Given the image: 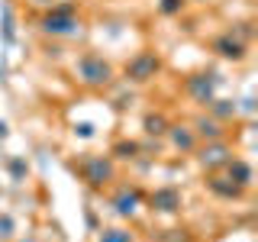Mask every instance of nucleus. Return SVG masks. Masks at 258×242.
<instances>
[{"mask_svg": "<svg viewBox=\"0 0 258 242\" xmlns=\"http://www.w3.org/2000/svg\"><path fill=\"white\" fill-rule=\"evenodd\" d=\"M75 75H78L81 84H87V87H103V84H110V78H113V65L107 58H100V55L87 52L75 62Z\"/></svg>", "mask_w": 258, "mask_h": 242, "instance_id": "f257e3e1", "label": "nucleus"}, {"mask_svg": "<svg viewBox=\"0 0 258 242\" xmlns=\"http://www.w3.org/2000/svg\"><path fill=\"white\" fill-rule=\"evenodd\" d=\"M78 171L91 188H103L113 181V161L110 155H84L78 161Z\"/></svg>", "mask_w": 258, "mask_h": 242, "instance_id": "f03ea898", "label": "nucleus"}, {"mask_svg": "<svg viewBox=\"0 0 258 242\" xmlns=\"http://www.w3.org/2000/svg\"><path fill=\"white\" fill-rule=\"evenodd\" d=\"M42 32H48V36H71V32H81V23L75 20L71 7H55L48 16H42Z\"/></svg>", "mask_w": 258, "mask_h": 242, "instance_id": "7ed1b4c3", "label": "nucleus"}, {"mask_svg": "<svg viewBox=\"0 0 258 242\" xmlns=\"http://www.w3.org/2000/svg\"><path fill=\"white\" fill-rule=\"evenodd\" d=\"M161 71V58L155 52H139L133 62L126 65V78L136 81V84H145V81H152Z\"/></svg>", "mask_w": 258, "mask_h": 242, "instance_id": "20e7f679", "label": "nucleus"}, {"mask_svg": "<svg viewBox=\"0 0 258 242\" xmlns=\"http://www.w3.org/2000/svg\"><path fill=\"white\" fill-rule=\"evenodd\" d=\"M200 165L204 168H210V171H216V168H226L232 161V149L226 145L223 139H216V142H207L204 149H200Z\"/></svg>", "mask_w": 258, "mask_h": 242, "instance_id": "39448f33", "label": "nucleus"}, {"mask_svg": "<svg viewBox=\"0 0 258 242\" xmlns=\"http://www.w3.org/2000/svg\"><path fill=\"white\" fill-rule=\"evenodd\" d=\"M184 91L197 103H210L213 100V91H216V75H190L184 81Z\"/></svg>", "mask_w": 258, "mask_h": 242, "instance_id": "423d86ee", "label": "nucleus"}, {"mask_svg": "<svg viewBox=\"0 0 258 242\" xmlns=\"http://www.w3.org/2000/svg\"><path fill=\"white\" fill-rule=\"evenodd\" d=\"M190 129H194L197 139H207V142H216V139H223V136H226L223 123H220V119H213V116H197Z\"/></svg>", "mask_w": 258, "mask_h": 242, "instance_id": "0eeeda50", "label": "nucleus"}, {"mask_svg": "<svg viewBox=\"0 0 258 242\" xmlns=\"http://www.w3.org/2000/svg\"><path fill=\"white\" fill-rule=\"evenodd\" d=\"M213 52L223 55V58H232V62H242L245 58V42H239V39H232L229 32L220 39H213Z\"/></svg>", "mask_w": 258, "mask_h": 242, "instance_id": "6e6552de", "label": "nucleus"}, {"mask_svg": "<svg viewBox=\"0 0 258 242\" xmlns=\"http://www.w3.org/2000/svg\"><path fill=\"white\" fill-rule=\"evenodd\" d=\"M152 210H161V213H174L177 207H181V194H177L174 188H158L155 194L149 197Z\"/></svg>", "mask_w": 258, "mask_h": 242, "instance_id": "1a4fd4ad", "label": "nucleus"}, {"mask_svg": "<svg viewBox=\"0 0 258 242\" xmlns=\"http://www.w3.org/2000/svg\"><path fill=\"white\" fill-rule=\"evenodd\" d=\"M165 136H171V145L174 149H181V152H194L197 149V136H194V129L190 126H168V133Z\"/></svg>", "mask_w": 258, "mask_h": 242, "instance_id": "9d476101", "label": "nucleus"}, {"mask_svg": "<svg viewBox=\"0 0 258 242\" xmlns=\"http://www.w3.org/2000/svg\"><path fill=\"white\" fill-rule=\"evenodd\" d=\"M136 204H139V191H136V188H123L116 197H113V207H116L119 216H133Z\"/></svg>", "mask_w": 258, "mask_h": 242, "instance_id": "9b49d317", "label": "nucleus"}, {"mask_svg": "<svg viewBox=\"0 0 258 242\" xmlns=\"http://www.w3.org/2000/svg\"><path fill=\"white\" fill-rule=\"evenodd\" d=\"M226 171H229V181H236L239 188H248V184H252V165H245V161L232 158L229 165H226Z\"/></svg>", "mask_w": 258, "mask_h": 242, "instance_id": "f8f14e48", "label": "nucleus"}, {"mask_svg": "<svg viewBox=\"0 0 258 242\" xmlns=\"http://www.w3.org/2000/svg\"><path fill=\"white\" fill-rule=\"evenodd\" d=\"M210 191L220 194V197H239L242 188L236 181H229V177H210Z\"/></svg>", "mask_w": 258, "mask_h": 242, "instance_id": "ddd939ff", "label": "nucleus"}, {"mask_svg": "<svg viewBox=\"0 0 258 242\" xmlns=\"http://www.w3.org/2000/svg\"><path fill=\"white\" fill-rule=\"evenodd\" d=\"M207 110H210V116L220 119V123L229 119V116H236V103H232V100H216V97H213V100L207 103Z\"/></svg>", "mask_w": 258, "mask_h": 242, "instance_id": "4468645a", "label": "nucleus"}, {"mask_svg": "<svg viewBox=\"0 0 258 242\" xmlns=\"http://www.w3.org/2000/svg\"><path fill=\"white\" fill-rule=\"evenodd\" d=\"M97 242H136V232L123 229V226H113V229H103Z\"/></svg>", "mask_w": 258, "mask_h": 242, "instance_id": "2eb2a0df", "label": "nucleus"}, {"mask_svg": "<svg viewBox=\"0 0 258 242\" xmlns=\"http://www.w3.org/2000/svg\"><path fill=\"white\" fill-rule=\"evenodd\" d=\"M168 126H171V123H168L161 113H155V116L145 119V133H149V136H165V133H168Z\"/></svg>", "mask_w": 258, "mask_h": 242, "instance_id": "dca6fc26", "label": "nucleus"}, {"mask_svg": "<svg viewBox=\"0 0 258 242\" xmlns=\"http://www.w3.org/2000/svg\"><path fill=\"white\" fill-rule=\"evenodd\" d=\"M161 13H168V16H171V13H181V7H184V0H161Z\"/></svg>", "mask_w": 258, "mask_h": 242, "instance_id": "f3484780", "label": "nucleus"}, {"mask_svg": "<svg viewBox=\"0 0 258 242\" xmlns=\"http://www.w3.org/2000/svg\"><path fill=\"white\" fill-rule=\"evenodd\" d=\"M113 152H123V158H133L136 152H139V145H136V142H119Z\"/></svg>", "mask_w": 258, "mask_h": 242, "instance_id": "a211bd4d", "label": "nucleus"}, {"mask_svg": "<svg viewBox=\"0 0 258 242\" xmlns=\"http://www.w3.org/2000/svg\"><path fill=\"white\" fill-rule=\"evenodd\" d=\"M0 236H13V220L10 216H0Z\"/></svg>", "mask_w": 258, "mask_h": 242, "instance_id": "6ab92c4d", "label": "nucleus"}, {"mask_svg": "<svg viewBox=\"0 0 258 242\" xmlns=\"http://www.w3.org/2000/svg\"><path fill=\"white\" fill-rule=\"evenodd\" d=\"M10 168H13V174H16V177H23V174H26V165H23V161H13Z\"/></svg>", "mask_w": 258, "mask_h": 242, "instance_id": "aec40b11", "label": "nucleus"}, {"mask_svg": "<svg viewBox=\"0 0 258 242\" xmlns=\"http://www.w3.org/2000/svg\"><path fill=\"white\" fill-rule=\"evenodd\" d=\"M36 4H52V0H36Z\"/></svg>", "mask_w": 258, "mask_h": 242, "instance_id": "412c9836", "label": "nucleus"}, {"mask_svg": "<svg viewBox=\"0 0 258 242\" xmlns=\"http://www.w3.org/2000/svg\"><path fill=\"white\" fill-rule=\"evenodd\" d=\"M194 4H207V0H194Z\"/></svg>", "mask_w": 258, "mask_h": 242, "instance_id": "4be33fe9", "label": "nucleus"}]
</instances>
